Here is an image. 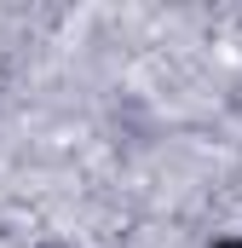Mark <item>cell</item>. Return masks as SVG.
<instances>
[{
	"instance_id": "obj_1",
	"label": "cell",
	"mask_w": 242,
	"mask_h": 248,
	"mask_svg": "<svg viewBox=\"0 0 242 248\" xmlns=\"http://www.w3.org/2000/svg\"><path fill=\"white\" fill-rule=\"evenodd\" d=\"M208 248H242V231H225V237H213Z\"/></svg>"
},
{
	"instance_id": "obj_2",
	"label": "cell",
	"mask_w": 242,
	"mask_h": 248,
	"mask_svg": "<svg viewBox=\"0 0 242 248\" xmlns=\"http://www.w3.org/2000/svg\"><path fill=\"white\" fill-rule=\"evenodd\" d=\"M35 248H63V243H35Z\"/></svg>"
}]
</instances>
